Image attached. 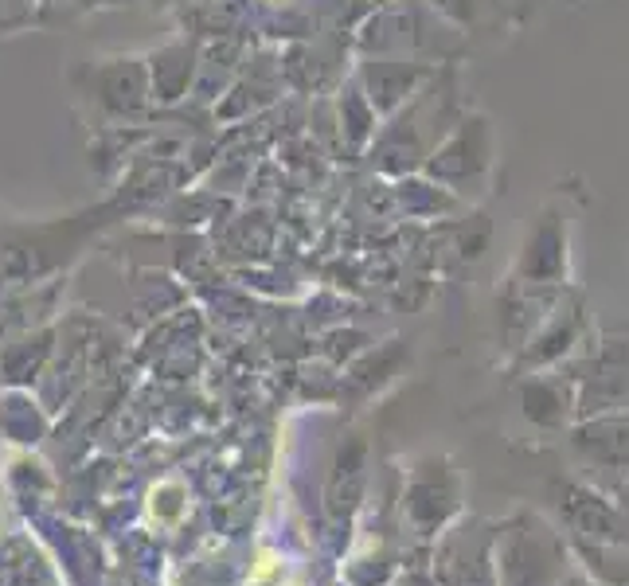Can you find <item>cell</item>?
Listing matches in <instances>:
<instances>
[]
</instances>
